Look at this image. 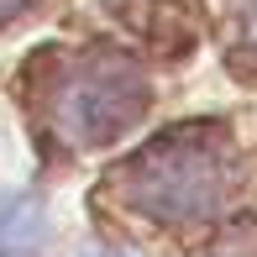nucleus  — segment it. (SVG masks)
Masks as SVG:
<instances>
[{
	"mask_svg": "<svg viewBox=\"0 0 257 257\" xmlns=\"http://www.w3.org/2000/svg\"><path fill=\"white\" fill-rule=\"evenodd\" d=\"M231 179V153L215 126H179L142 147L121 173V194L132 210L163 220V226H194L220 205Z\"/></svg>",
	"mask_w": 257,
	"mask_h": 257,
	"instance_id": "obj_1",
	"label": "nucleus"
},
{
	"mask_svg": "<svg viewBox=\"0 0 257 257\" xmlns=\"http://www.w3.org/2000/svg\"><path fill=\"white\" fill-rule=\"evenodd\" d=\"M48 121L74 147L126 137L147 110V79L121 53H74L48 74Z\"/></svg>",
	"mask_w": 257,
	"mask_h": 257,
	"instance_id": "obj_2",
	"label": "nucleus"
},
{
	"mask_svg": "<svg viewBox=\"0 0 257 257\" xmlns=\"http://www.w3.org/2000/svg\"><path fill=\"white\" fill-rule=\"evenodd\" d=\"M236 32H241V48L257 58V0H236Z\"/></svg>",
	"mask_w": 257,
	"mask_h": 257,
	"instance_id": "obj_3",
	"label": "nucleus"
},
{
	"mask_svg": "<svg viewBox=\"0 0 257 257\" xmlns=\"http://www.w3.org/2000/svg\"><path fill=\"white\" fill-rule=\"evenodd\" d=\"M21 6H27V0H0V27H6V21H11V16H16V11H21Z\"/></svg>",
	"mask_w": 257,
	"mask_h": 257,
	"instance_id": "obj_4",
	"label": "nucleus"
},
{
	"mask_svg": "<svg viewBox=\"0 0 257 257\" xmlns=\"http://www.w3.org/2000/svg\"><path fill=\"white\" fill-rule=\"evenodd\" d=\"M95 257H121V252H95Z\"/></svg>",
	"mask_w": 257,
	"mask_h": 257,
	"instance_id": "obj_5",
	"label": "nucleus"
}]
</instances>
